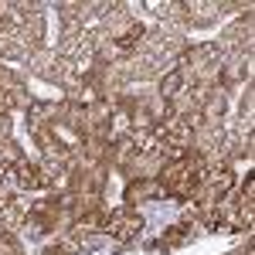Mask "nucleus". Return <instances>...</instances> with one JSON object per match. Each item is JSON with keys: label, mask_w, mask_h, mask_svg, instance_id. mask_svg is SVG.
I'll use <instances>...</instances> for the list:
<instances>
[{"label": "nucleus", "mask_w": 255, "mask_h": 255, "mask_svg": "<svg viewBox=\"0 0 255 255\" xmlns=\"http://www.w3.org/2000/svg\"><path fill=\"white\" fill-rule=\"evenodd\" d=\"M106 228L119 238H136L139 228H143V218L133 215V211H116V215L106 218Z\"/></svg>", "instance_id": "f257e3e1"}]
</instances>
